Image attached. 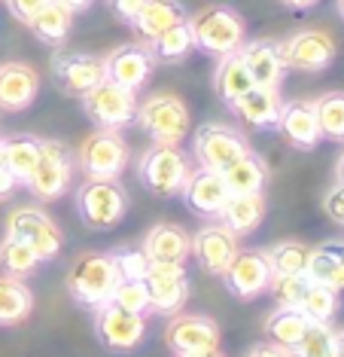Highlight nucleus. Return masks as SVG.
Listing matches in <instances>:
<instances>
[{"label": "nucleus", "mask_w": 344, "mask_h": 357, "mask_svg": "<svg viewBox=\"0 0 344 357\" xmlns=\"http://www.w3.org/2000/svg\"><path fill=\"white\" fill-rule=\"evenodd\" d=\"M3 162H6V153H3V137H0V168H3Z\"/></svg>", "instance_id": "nucleus-53"}, {"label": "nucleus", "mask_w": 344, "mask_h": 357, "mask_svg": "<svg viewBox=\"0 0 344 357\" xmlns=\"http://www.w3.org/2000/svg\"><path fill=\"white\" fill-rule=\"evenodd\" d=\"M253 83L247 64H244L241 52H232V55H223V59L217 61V70H214V92L217 98L226 104V107H232V104L241 98L247 89H253Z\"/></svg>", "instance_id": "nucleus-28"}, {"label": "nucleus", "mask_w": 344, "mask_h": 357, "mask_svg": "<svg viewBox=\"0 0 344 357\" xmlns=\"http://www.w3.org/2000/svg\"><path fill=\"white\" fill-rule=\"evenodd\" d=\"M228 110H232L247 128H256V132H272V128H277V119H281V110H283L281 89L253 86Z\"/></svg>", "instance_id": "nucleus-22"}, {"label": "nucleus", "mask_w": 344, "mask_h": 357, "mask_svg": "<svg viewBox=\"0 0 344 357\" xmlns=\"http://www.w3.org/2000/svg\"><path fill=\"white\" fill-rule=\"evenodd\" d=\"M110 257L119 278H146V272H150V257L141 248H116L110 250Z\"/></svg>", "instance_id": "nucleus-42"}, {"label": "nucleus", "mask_w": 344, "mask_h": 357, "mask_svg": "<svg viewBox=\"0 0 344 357\" xmlns=\"http://www.w3.org/2000/svg\"><path fill=\"white\" fill-rule=\"evenodd\" d=\"M265 196L262 192H250V196H228L223 214H219V220H223L228 229H232L237 238H244V235H253L265 220Z\"/></svg>", "instance_id": "nucleus-27"}, {"label": "nucleus", "mask_w": 344, "mask_h": 357, "mask_svg": "<svg viewBox=\"0 0 344 357\" xmlns=\"http://www.w3.org/2000/svg\"><path fill=\"white\" fill-rule=\"evenodd\" d=\"M150 52H153V59L155 61H162V64H180L195 50V37H192V28H189V19H183V22H177L174 28H168V31H162L155 40H150Z\"/></svg>", "instance_id": "nucleus-33"}, {"label": "nucleus", "mask_w": 344, "mask_h": 357, "mask_svg": "<svg viewBox=\"0 0 344 357\" xmlns=\"http://www.w3.org/2000/svg\"><path fill=\"white\" fill-rule=\"evenodd\" d=\"M268 263H272V272L277 275H299L308 272V259H311V245L299 238H283L265 250Z\"/></svg>", "instance_id": "nucleus-37"}, {"label": "nucleus", "mask_w": 344, "mask_h": 357, "mask_svg": "<svg viewBox=\"0 0 344 357\" xmlns=\"http://www.w3.org/2000/svg\"><path fill=\"white\" fill-rule=\"evenodd\" d=\"M241 59L247 64L250 77L256 86H268V89H281L283 77H286V61L281 52V40H268V37H256V40H244Z\"/></svg>", "instance_id": "nucleus-20"}, {"label": "nucleus", "mask_w": 344, "mask_h": 357, "mask_svg": "<svg viewBox=\"0 0 344 357\" xmlns=\"http://www.w3.org/2000/svg\"><path fill=\"white\" fill-rule=\"evenodd\" d=\"M110 303H116L134 314H150V290H146L143 278H119V284L113 287Z\"/></svg>", "instance_id": "nucleus-40"}, {"label": "nucleus", "mask_w": 344, "mask_h": 357, "mask_svg": "<svg viewBox=\"0 0 344 357\" xmlns=\"http://www.w3.org/2000/svg\"><path fill=\"white\" fill-rule=\"evenodd\" d=\"M134 123L153 144H183L192 132V113L186 101L174 92H153L137 104Z\"/></svg>", "instance_id": "nucleus-4"}, {"label": "nucleus", "mask_w": 344, "mask_h": 357, "mask_svg": "<svg viewBox=\"0 0 344 357\" xmlns=\"http://www.w3.org/2000/svg\"><path fill=\"white\" fill-rule=\"evenodd\" d=\"M335 339H338V357H344V330L335 333Z\"/></svg>", "instance_id": "nucleus-52"}, {"label": "nucleus", "mask_w": 344, "mask_h": 357, "mask_svg": "<svg viewBox=\"0 0 344 357\" xmlns=\"http://www.w3.org/2000/svg\"><path fill=\"white\" fill-rule=\"evenodd\" d=\"M40 144H43V137H37V135L3 137V153H6L3 168L15 177V183H22V186L28 183V177L37 168V159H40Z\"/></svg>", "instance_id": "nucleus-32"}, {"label": "nucleus", "mask_w": 344, "mask_h": 357, "mask_svg": "<svg viewBox=\"0 0 344 357\" xmlns=\"http://www.w3.org/2000/svg\"><path fill=\"white\" fill-rule=\"evenodd\" d=\"M3 3H6V10H10L13 19H19L22 25H28V22L43 10L49 0H3Z\"/></svg>", "instance_id": "nucleus-44"}, {"label": "nucleus", "mask_w": 344, "mask_h": 357, "mask_svg": "<svg viewBox=\"0 0 344 357\" xmlns=\"http://www.w3.org/2000/svg\"><path fill=\"white\" fill-rule=\"evenodd\" d=\"M79 104L97 128H110V132L128 128L137 116V92L113 83V79H101L95 89H88Z\"/></svg>", "instance_id": "nucleus-8"}, {"label": "nucleus", "mask_w": 344, "mask_h": 357, "mask_svg": "<svg viewBox=\"0 0 344 357\" xmlns=\"http://www.w3.org/2000/svg\"><path fill=\"white\" fill-rule=\"evenodd\" d=\"M177 357H226L219 348H210V351H195V354H177Z\"/></svg>", "instance_id": "nucleus-50"}, {"label": "nucleus", "mask_w": 344, "mask_h": 357, "mask_svg": "<svg viewBox=\"0 0 344 357\" xmlns=\"http://www.w3.org/2000/svg\"><path fill=\"white\" fill-rule=\"evenodd\" d=\"M6 235L22 238L43 263L55 259L64 248L61 226L55 223L43 208H34V205H22V208L10 211V217H6Z\"/></svg>", "instance_id": "nucleus-9"}, {"label": "nucleus", "mask_w": 344, "mask_h": 357, "mask_svg": "<svg viewBox=\"0 0 344 357\" xmlns=\"http://www.w3.org/2000/svg\"><path fill=\"white\" fill-rule=\"evenodd\" d=\"M247 357H292V351L283 345H277V342H259V345L250 348Z\"/></svg>", "instance_id": "nucleus-46"}, {"label": "nucleus", "mask_w": 344, "mask_h": 357, "mask_svg": "<svg viewBox=\"0 0 344 357\" xmlns=\"http://www.w3.org/2000/svg\"><path fill=\"white\" fill-rule=\"evenodd\" d=\"M302 314L311 321V324H332L335 314L341 308V299H338V290L335 287H326L320 281H308L305 287V296H302Z\"/></svg>", "instance_id": "nucleus-35"}, {"label": "nucleus", "mask_w": 344, "mask_h": 357, "mask_svg": "<svg viewBox=\"0 0 344 357\" xmlns=\"http://www.w3.org/2000/svg\"><path fill=\"white\" fill-rule=\"evenodd\" d=\"M323 211H326V217H329L332 223L344 226V183L335 181L329 190L323 192Z\"/></svg>", "instance_id": "nucleus-43"}, {"label": "nucleus", "mask_w": 344, "mask_h": 357, "mask_svg": "<svg viewBox=\"0 0 344 357\" xmlns=\"http://www.w3.org/2000/svg\"><path fill=\"white\" fill-rule=\"evenodd\" d=\"M308 272H299V275H272V284H268V294L274 296L277 305H290V308H299L302 296H305V287H308Z\"/></svg>", "instance_id": "nucleus-41"}, {"label": "nucleus", "mask_w": 344, "mask_h": 357, "mask_svg": "<svg viewBox=\"0 0 344 357\" xmlns=\"http://www.w3.org/2000/svg\"><path fill=\"white\" fill-rule=\"evenodd\" d=\"M28 28L43 46L61 50V46L68 43L70 31H73V13L64 3H58V0H49L43 10L28 22Z\"/></svg>", "instance_id": "nucleus-25"}, {"label": "nucleus", "mask_w": 344, "mask_h": 357, "mask_svg": "<svg viewBox=\"0 0 344 357\" xmlns=\"http://www.w3.org/2000/svg\"><path fill=\"white\" fill-rule=\"evenodd\" d=\"M77 217L83 226L97 232L116 229L128 214V192L119 181H83L77 186Z\"/></svg>", "instance_id": "nucleus-5"}, {"label": "nucleus", "mask_w": 344, "mask_h": 357, "mask_svg": "<svg viewBox=\"0 0 344 357\" xmlns=\"http://www.w3.org/2000/svg\"><path fill=\"white\" fill-rule=\"evenodd\" d=\"M40 95V74L24 61L0 64V110L22 113L28 110Z\"/></svg>", "instance_id": "nucleus-21"}, {"label": "nucleus", "mask_w": 344, "mask_h": 357, "mask_svg": "<svg viewBox=\"0 0 344 357\" xmlns=\"http://www.w3.org/2000/svg\"><path fill=\"white\" fill-rule=\"evenodd\" d=\"M189 172L192 159L180 150V144H153L137 159V181L146 192H153L159 199L180 196Z\"/></svg>", "instance_id": "nucleus-2"}, {"label": "nucleus", "mask_w": 344, "mask_h": 357, "mask_svg": "<svg viewBox=\"0 0 344 357\" xmlns=\"http://www.w3.org/2000/svg\"><path fill=\"white\" fill-rule=\"evenodd\" d=\"M335 181L344 183V153L338 156V162H335Z\"/></svg>", "instance_id": "nucleus-51"}, {"label": "nucleus", "mask_w": 344, "mask_h": 357, "mask_svg": "<svg viewBox=\"0 0 344 357\" xmlns=\"http://www.w3.org/2000/svg\"><path fill=\"white\" fill-rule=\"evenodd\" d=\"M52 77L64 95L83 98L88 89H95L101 79H107V70H104L101 55L58 50L52 55Z\"/></svg>", "instance_id": "nucleus-15"}, {"label": "nucleus", "mask_w": 344, "mask_h": 357, "mask_svg": "<svg viewBox=\"0 0 344 357\" xmlns=\"http://www.w3.org/2000/svg\"><path fill=\"white\" fill-rule=\"evenodd\" d=\"M180 196H183L186 208H189L195 217H204V220H219V214H223V208H226V202H228L232 192H228L223 174L198 165V168H192V172H189V177H186Z\"/></svg>", "instance_id": "nucleus-18"}, {"label": "nucleus", "mask_w": 344, "mask_h": 357, "mask_svg": "<svg viewBox=\"0 0 344 357\" xmlns=\"http://www.w3.org/2000/svg\"><path fill=\"white\" fill-rule=\"evenodd\" d=\"M141 250L150 263H186L192 254V235L180 223H155L143 235Z\"/></svg>", "instance_id": "nucleus-24"}, {"label": "nucleus", "mask_w": 344, "mask_h": 357, "mask_svg": "<svg viewBox=\"0 0 344 357\" xmlns=\"http://www.w3.org/2000/svg\"><path fill=\"white\" fill-rule=\"evenodd\" d=\"M146 290H150V314H171L183 312L189 299V275L183 263H150L146 272Z\"/></svg>", "instance_id": "nucleus-13"}, {"label": "nucleus", "mask_w": 344, "mask_h": 357, "mask_svg": "<svg viewBox=\"0 0 344 357\" xmlns=\"http://www.w3.org/2000/svg\"><path fill=\"white\" fill-rule=\"evenodd\" d=\"M58 3H64V6H68V10H70L73 15H77V13H86L88 6L95 3V0H58Z\"/></svg>", "instance_id": "nucleus-49"}, {"label": "nucleus", "mask_w": 344, "mask_h": 357, "mask_svg": "<svg viewBox=\"0 0 344 357\" xmlns=\"http://www.w3.org/2000/svg\"><path fill=\"white\" fill-rule=\"evenodd\" d=\"M183 19H189V15H186V6L180 3V0H146V6L141 10V15L134 19L131 28L143 37V43H150L162 31L174 28L177 22H183Z\"/></svg>", "instance_id": "nucleus-30"}, {"label": "nucleus", "mask_w": 344, "mask_h": 357, "mask_svg": "<svg viewBox=\"0 0 344 357\" xmlns=\"http://www.w3.org/2000/svg\"><path fill=\"white\" fill-rule=\"evenodd\" d=\"M15 186H19V183H15V177H13L10 172H6V168H0V202L10 199Z\"/></svg>", "instance_id": "nucleus-47"}, {"label": "nucleus", "mask_w": 344, "mask_h": 357, "mask_svg": "<svg viewBox=\"0 0 344 357\" xmlns=\"http://www.w3.org/2000/svg\"><path fill=\"white\" fill-rule=\"evenodd\" d=\"M277 132L283 135V141L296 150H314L323 141L320 123H317V110L314 101L296 98V101H283L281 119H277Z\"/></svg>", "instance_id": "nucleus-23"}, {"label": "nucleus", "mask_w": 344, "mask_h": 357, "mask_svg": "<svg viewBox=\"0 0 344 357\" xmlns=\"http://www.w3.org/2000/svg\"><path fill=\"white\" fill-rule=\"evenodd\" d=\"M153 68H155V59H153L150 46H143V43H125V46H116L113 52L104 55L107 79L131 89V92H141V89L150 83Z\"/></svg>", "instance_id": "nucleus-19"}, {"label": "nucleus", "mask_w": 344, "mask_h": 357, "mask_svg": "<svg viewBox=\"0 0 344 357\" xmlns=\"http://www.w3.org/2000/svg\"><path fill=\"white\" fill-rule=\"evenodd\" d=\"M219 324L210 314H171L165 327V342L174 354H195V351H210L219 348Z\"/></svg>", "instance_id": "nucleus-16"}, {"label": "nucleus", "mask_w": 344, "mask_h": 357, "mask_svg": "<svg viewBox=\"0 0 344 357\" xmlns=\"http://www.w3.org/2000/svg\"><path fill=\"white\" fill-rule=\"evenodd\" d=\"M308 278L320 281L326 287L344 290V238H329L323 245L311 248L308 259Z\"/></svg>", "instance_id": "nucleus-26"}, {"label": "nucleus", "mask_w": 344, "mask_h": 357, "mask_svg": "<svg viewBox=\"0 0 344 357\" xmlns=\"http://www.w3.org/2000/svg\"><path fill=\"white\" fill-rule=\"evenodd\" d=\"M311 327V321L302 314V308H290V305H277L272 314L265 318V336L268 342H277L283 348H292L305 336V330Z\"/></svg>", "instance_id": "nucleus-34"}, {"label": "nucleus", "mask_w": 344, "mask_h": 357, "mask_svg": "<svg viewBox=\"0 0 344 357\" xmlns=\"http://www.w3.org/2000/svg\"><path fill=\"white\" fill-rule=\"evenodd\" d=\"M95 336L104 348L116 354L134 351L146 339V314H134L116 303H107L95 308Z\"/></svg>", "instance_id": "nucleus-12"}, {"label": "nucleus", "mask_w": 344, "mask_h": 357, "mask_svg": "<svg viewBox=\"0 0 344 357\" xmlns=\"http://www.w3.org/2000/svg\"><path fill=\"white\" fill-rule=\"evenodd\" d=\"M40 266H43V259L24 245L22 238H15V235H3V238H0V269L6 275L28 278V275H34Z\"/></svg>", "instance_id": "nucleus-36"}, {"label": "nucleus", "mask_w": 344, "mask_h": 357, "mask_svg": "<svg viewBox=\"0 0 344 357\" xmlns=\"http://www.w3.org/2000/svg\"><path fill=\"white\" fill-rule=\"evenodd\" d=\"M73 156L86 181H119L128 165V144L119 132L97 128L79 144Z\"/></svg>", "instance_id": "nucleus-7"}, {"label": "nucleus", "mask_w": 344, "mask_h": 357, "mask_svg": "<svg viewBox=\"0 0 344 357\" xmlns=\"http://www.w3.org/2000/svg\"><path fill=\"white\" fill-rule=\"evenodd\" d=\"M335 10H338V15L344 19V0H335Z\"/></svg>", "instance_id": "nucleus-54"}, {"label": "nucleus", "mask_w": 344, "mask_h": 357, "mask_svg": "<svg viewBox=\"0 0 344 357\" xmlns=\"http://www.w3.org/2000/svg\"><path fill=\"white\" fill-rule=\"evenodd\" d=\"M320 135L332 144H344V92H326L314 101Z\"/></svg>", "instance_id": "nucleus-38"}, {"label": "nucleus", "mask_w": 344, "mask_h": 357, "mask_svg": "<svg viewBox=\"0 0 344 357\" xmlns=\"http://www.w3.org/2000/svg\"><path fill=\"white\" fill-rule=\"evenodd\" d=\"M73 174H77V156L58 137H43L40 144V159L37 168L28 177V192L37 202H55L73 186Z\"/></svg>", "instance_id": "nucleus-6"}, {"label": "nucleus", "mask_w": 344, "mask_h": 357, "mask_svg": "<svg viewBox=\"0 0 344 357\" xmlns=\"http://www.w3.org/2000/svg\"><path fill=\"white\" fill-rule=\"evenodd\" d=\"M281 6H286V10H292V13H305V10H314L320 0H277Z\"/></svg>", "instance_id": "nucleus-48"}, {"label": "nucleus", "mask_w": 344, "mask_h": 357, "mask_svg": "<svg viewBox=\"0 0 344 357\" xmlns=\"http://www.w3.org/2000/svg\"><path fill=\"white\" fill-rule=\"evenodd\" d=\"M223 174V181L228 186V192L232 196H250V192H262L265 190V183H268V165H265V159L256 156V153H244L237 162H232V165L226 168V172H219Z\"/></svg>", "instance_id": "nucleus-29"}, {"label": "nucleus", "mask_w": 344, "mask_h": 357, "mask_svg": "<svg viewBox=\"0 0 344 357\" xmlns=\"http://www.w3.org/2000/svg\"><path fill=\"white\" fill-rule=\"evenodd\" d=\"M34 312V294L15 275H0V327H15Z\"/></svg>", "instance_id": "nucleus-31"}, {"label": "nucleus", "mask_w": 344, "mask_h": 357, "mask_svg": "<svg viewBox=\"0 0 344 357\" xmlns=\"http://www.w3.org/2000/svg\"><path fill=\"white\" fill-rule=\"evenodd\" d=\"M116 284H119V272L113 266V257L101 254V250L79 254L68 272V294L73 296V303H79L88 312L107 305Z\"/></svg>", "instance_id": "nucleus-3"}, {"label": "nucleus", "mask_w": 344, "mask_h": 357, "mask_svg": "<svg viewBox=\"0 0 344 357\" xmlns=\"http://www.w3.org/2000/svg\"><path fill=\"white\" fill-rule=\"evenodd\" d=\"M272 275L274 272L265 250H237L219 278H223V287L235 299H256L262 294H268Z\"/></svg>", "instance_id": "nucleus-14"}, {"label": "nucleus", "mask_w": 344, "mask_h": 357, "mask_svg": "<svg viewBox=\"0 0 344 357\" xmlns=\"http://www.w3.org/2000/svg\"><path fill=\"white\" fill-rule=\"evenodd\" d=\"M281 52L286 61V70H299V74H320L332 68L338 46L335 37L323 28H299L290 37L281 40Z\"/></svg>", "instance_id": "nucleus-11"}, {"label": "nucleus", "mask_w": 344, "mask_h": 357, "mask_svg": "<svg viewBox=\"0 0 344 357\" xmlns=\"http://www.w3.org/2000/svg\"><path fill=\"white\" fill-rule=\"evenodd\" d=\"M189 28L195 37V50L223 59L244 46L247 40V25H244L241 13L228 3H208L198 13L189 15Z\"/></svg>", "instance_id": "nucleus-1"}, {"label": "nucleus", "mask_w": 344, "mask_h": 357, "mask_svg": "<svg viewBox=\"0 0 344 357\" xmlns=\"http://www.w3.org/2000/svg\"><path fill=\"white\" fill-rule=\"evenodd\" d=\"M290 351L292 357H338V339L332 324H311Z\"/></svg>", "instance_id": "nucleus-39"}, {"label": "nucleus", "mask_w": 344, "mask_h": 357, "mask_svg": "<svg viewBox=\"0 0 344 357\" xmlns=\"http://www.w3.org/2000/svg\"><path fill=\"white\" fill-rule=\"evenodd\" d=\"M237 250H241L237 235L228 229L223 220H210L192 235V254L189 257H195V263H198L201 272L217 275L219 278Z\"/></svg>", "instance_id": "nucleus-17"}, {"label": "nucleus", "mask_w": 344, "mask_h": 357, "mask_svg": "<svg viewBox=\"0 0 344 357\" xmlns=\"http://www.w3.org/2000/svg\"><path fill=\"white\" fill-rule=\"evenodd\" d=\"M110 13L116 15L119 22H125V25H134V19L141 15V10L146 6V0H107Z\"/></svg>", "instance_id": "nucleus-45"}, {"label": "nucleus", "mask_w": 344, "mask_h": 357, "mask_svg": "<svg viewBox=\"0 0 344 357\" xmlns=\"http://www.w3.org/2000/svg\"><path fill=\"white\" fill-rule=\"evenodd\" d=\"M244 153H250V144L244 132H237L235 126L204 123L192 135V159L201 168H210V172H226Z\"/></svg>", "instance_id": "nucleus-10"}]
</instances>
